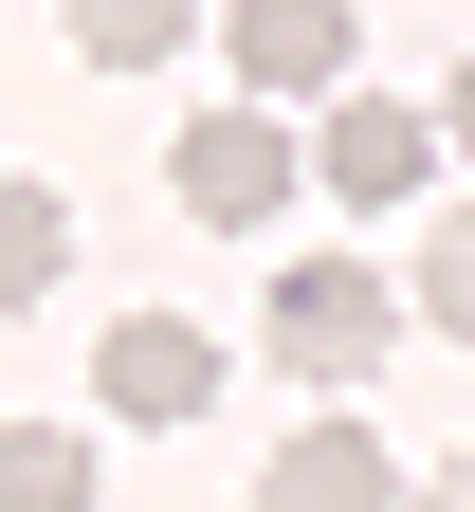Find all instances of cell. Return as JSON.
Returning <instances> with one entry per match:
<instances>
[{"label": "cell", "instance_id": "8992f818", "mask_svg": "<svg viewBox=\"0 0 475 512\" xmlns=\"http://www.w3.org/2000/svg\"><path fill=\"white\" fill-rule=\"evenodd\" d=\"M238 92H256V110L348 92V0H238Z\"/></svg>", "mask_w": 475, "mask_h": 512}, {"label": "cell", "instance_id": "9c48e42d", "mask_svg": "<svg viewBox=\"0 0 475 512\" xmlns=\"http://www.w3.org/2000/svg\"><path fill=\"white\" fill-rule=\"evenodd\" d=\"M0 512H92V439L74 421H0Z\"/></svg>", "mask_w": 475, "mask_h": 512}, {"label": "cell", "instance_id": "6da1fadb", "mask_svg": "<svg viewBox=\"0 0 475 512\" xmlns=\"http://www.w3.org/2000/svg\"><path fill=\"white\" fill-rule=\"evenodd\" d=\"M256 348H275L293 384H384V348H402V293H384V256H293L275 275V311H256Z\"/></svg>", "mask_w": 475, "mask_h": 512}, {"label": "cell", "instance_id": "7c38bea8", "mask_svg": "<svg viewBox=\"0 0 475 512\" xmlns=\"http://www.w3.org/2000/svg\"><path fill=\"white\" fill-rule=\"evenodd\" d=\"M402 512H475V476H439V494H402Z\"/></svg>", "mask_w": 475, "mask_h": 512}, {"label": "cell", "instance_id": "7a4b0ae2", "mask_svg": "<svg viewBox=\"0 0 475 512\" xmlns=\"http://www.w3.org/2000/svg\"><path fill=\"white\" fill-rule=\"evenodd\" d=\"M165 183H183V220H220V238H256V220H275L293 202V183H311V147H293V128L275 110H183V147H165Z\"/></svg>", "mask_w": 475, "mask_h": 512}, {"label": "cell", "instance_id": "52a82bcc", "mask_svg": "<svg viewBox=\"0 0 475 512\" xmlns=\"http://www.w3.org/2000/svg\"><path fill=\"white\" fill-rule=\"evenodd\" d=\"M55 256H74V202L0 165V311H37V293H55Z\"/></svg>", "mask_w": 475, "mask_h": 512}, {"label": "cell", "instance_id": "277c9868", "mask_svg": "<svg viewBox=\"0 0 475 512\" xmlns=\"http://www.w3.org/2000/svg\"><path fill=\"white\" fill-rule=\"evenodd\" d=\"M311 183H329V202H366V220L421 202V183H439V110H384V92L329 110V128H311Z\"/></svg>", "mask_w": 475, "mask_h": 512}, {"label": "cell", "instance_id": "8fae6325", "mask_svg": "<svg viewBox=\"0 0 475 512\" xmlns=\"http://www.w3.org/2000/svg\"><path fill=\"white\" fill-rule=\"evenodd\" d=\"M439 147H475V55H457V92H439Z\"/></svg>", "mask_w": 475, "mask_h": 512}, {"label": "cell", "instance_id": "5b68a950", "mask_svg": "<svg viewBox=\"0 0 475 512\" xmlns=\"http://www.w3.org/2000/svg\"><path fill=\"white\" fill-rule=\"evenodd\" d=\"M256 512H402L384 421H293V439H275V476H256Z\"/></svg>", "mask_w": 475, "mask_h": 512}, {"label": "cell", "instance_id": "3957f363", "mask_svg": "<svg viewBox=\"0 0 475 512\" xmlns=\"http://www.w3.org/2000/svg\"><path fill=\"white\" fill-rule=\"evenodd\" d=\"M92 403H110V421H147V439H165V421H201V403H220V330H183V311H128V330L92 348Z\"/></svg>", "mask_w": 475, "mask_h": 512}, {"label": "cell", "instance_id": "ba28073f", "mask_svg": "<svg viewBox=\"0 0 475 512\" xmlns=\"http://www.w3.org/2000/svg\"><path fill=\"white\" fill-rule=\"evenodd\" d=\"M55 19H74L92 74H147V55H183V37H201V0H55Z\"/></svg>", "mask_w": 475, "mask_h": 512}, {"label": "cell", "instance_id": "30bf717a", "mask_svg": "<svg viewBox=\"0 0 475 512\" xmlns=\"http://www.w3.org/2000/svg\"><path fill=\"white\" fill-rule=\"evenodd\" d=\"M421 330H457V348H475V202L421 238Z\"/></svg>", "mask_w": 475, "mask_h": 512}]
</instances>
